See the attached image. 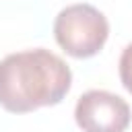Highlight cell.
Masks as SVG:
<instances>
[{
    "instance_id": "6da1fadb",
    "label": "cell",
    "mask_w": 132,
    "mask_h": 132,
    "mask_svg": "<svg viewBox=\"0 0 132 132\" xmlns=\"http://www.w3.org/2000/svg\"><path fill=\"white\" fill-rule=\"evenodd\" d=\"M72 85L68 64L50 50L35 47L0 60V105L27 113L60 103Z\"/></svg>"
},
{
    "instance_id": "7a4b0ae2",
    "label": "cell",
    "mask_w": 132,
    "mask_h": 132,
    "mask_svg": "<svg viewBox=\"0 0 132 132\" xmlns=\"http://www.w3.org/2000/svg\"><path fill=\"white\" fill-rule=\"evenodd\" d=\"M58 45L72 58H91L107 41L109 23L101 10L91 4H70L54 21Z\"/></svg>"
},
{
    "instance_id": "3957f363",
    "label": "cell",
    "mask_w": 132,
    "mask_h": 132,
    "mask_svg": "<svg viewBox=\"0 0 132 132\" xmlns=\"http://www.w3.org/2000/svg\"><path fill=\"white\" fill-rule=\"evenodd\" d=\"M74 120L82 132H124L130 126V105L116 93L91 89L74 107Z\"/></svg>"
},
{
    "instance_id": "277c9868",
    "label": "cell",
    "mask_w": 132,
    "mask_h": 132,
    "mask_svg": "<svg viewBox=\"0 0 132 132\" xmlns=\"http://www.w3.org/2000/svg\"><path fill=\"white\" fill-rule=\"evenodd\" d=\"M120 80L124 89L132 95V43H128L120 56Z\"/></svg>"
}]
</instances>
